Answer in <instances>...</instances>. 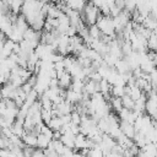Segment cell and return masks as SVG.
Returning <instances> with one entry per match:
<instances>
[{"instance_id": "1", "label": "cell", "mask_w": 157, "mask_h": 157, "mask_svg": "<svg viewBox=\"0 0 157 157\" xmlns=\"http://www.w3.org/2000/svg\"><path fill=\"white\" fill-rule=\"evenodd\" d=\"M96 25L98 26V28L101 29V32L103 34L110 36V37H117L115 33V27H114V22H113V17L112 16H104V15H99L97 18Z\"/></svg>"}, {"instance_id": "5", "label": "cell", "mask_w": 157, "mask_h": 157, "mask_svg": "<svg viewBox=\"0 0 157 157\" xmlns=\"http://www.w3.org/2000/svg\"><path fill=\"white\" fill-rule=\"evenodd\" d=\"M22 140H23V142H25L26 146L37 147V135H34L33 132H26L22 136Z\"/></svg>"}, {"instance_id": "14", "label": "cell", "mask_w": 157, "mask_h": 157, "mask_svg": "<svg viewBox=\"0 0 157 157\" xmlns=\"http://www.w3.org/2000/svg\"><path fill=\"white\" fill-rule=\"evenodd\" d=\"M112 94L117 97H121L125 94V86H119V85H113L112 86Z\"/></svg>"}, {"instance_id": "3", "label": "cell", "mask_w": 157, "mask_h": 157, "mask_svg": "<svg viewBox=\"0 0 157 157\" xmlns=\"http://www.w3.org/2000/svg\"><path fill=\"white\" fill-rule=\"evenodd\" d=\"M58 81H59V86H60L61 88L67 90V88L71 86V83H72V76H71L70 72H67V71L65 70V71L58 77Z\"/></svg>"}, {"instance_id": "12", "label": "cell", "mask_w": 157, "mask_h": 157, "mask_svg": "<svg viewBox=\"0 0 157 157\" xmlns=\"http://www.w3.org/2000/svg\"><path fill=\"white\" fill-rule=\"evenodd\" d=\"M147 49L157 52V36L152 32V34L147 38Z\"/></svg>"}, {"instance_id": "4", "label": "cell", "mask_w": 157, "mask_h": 157, "mask_svg": "<svg viewBox=\"0 0 157 157\" xmlns=\"http://www.w3.org/2000/svg\"><path fill=\"white\" fill-rule=\"evenodd\" d=\"M65 99L69 101L72 104H76V103H78L82 99V92H77V91H75V90H72V88L69 87L66 90V97H65Z\"/></svg>"}, {"instance_id": "11", "label": "cell", "mask_w": 157, "mask_h": 157, "mask_svg": "<svg viewBox=\"0 0 157 157\" xmlns=\"http://www.w3.org/2000/svg\"><path fill=\"white\" fill-rule=\"evenodd\" d=\"M110 105L112 108L118 113L120 109H123V102H121V97H117V96H113L110 98Z\"/></svg>"}, {"instance_id": "10", "label": "cell", "mask_w": 157, "mask_h": 157, "mask_svg": "<svg viewBox=\"0 0 157 157\" xmlns=\"http://www.w3.org/2000/svg\"><path fill=\"white\" fill-rule=\"evenodd\" d=\"M121 102H123V107L124 108H128V109H134L135 107V99H132L129 94H124L121 96Z\"/></svg>"}, {"instance_id": "2", "label": "cell", "mask_w": 157, "mask_h": 157, "mask_svg": "<svg viewBox=\"0 0 157 157\" xmlns=\"http://www.w3.org/2000/svg\"><path fill=\"white\" fill-rule=\"evenodd\" d=\"M119 126H120V130L123 131L124 135L134 139V136L136 134V129H135L132 123H129L128 120H119Z\"/></svg>"}, {"instance_id": "8", "label": "cell", "mask_w": 157, "mask_h": 157, "mask_svg": "<svg viewBox=\"0 0 157 157\" xmlns=\"http://www.w3.org/2000/svg\"><path fill=\"white\" fill-rule=\"evenodd\" d=\"M102 34H103V33L101 32V29L98 28V26H97L96 23L88 26V36H90L92 39H101Z\"/></svg>"}, {"instance_id": "7", "label": "cell", "mask_w": 157, "mask_h": 157, "mask_svg": "<svg viewBox=\"0 0 157 157\" xmlns=\"http://www.w3.org/2000/svg\"><path fill=\"white\" fill-rule=\"evenodd\" d=\"M50 141H52V139H49L48 136H45L42 132L37 135V147H40V148L44 150V148H47L49 146Z\"/></svg>"}, {"instance_id": "13", "label": "cell", "mask_w": 157, "mask_h": 157, "mask_svg": "<svg viewBox=\"0 0 157 157\" xmlns=\"http://www.w3.org/2000/svg\"><path fill=\"white\" fill-rule=\"evenodd\" d=\"M40 115H42V120L48 125V123L50 121V119L53 118V112H52V108L50 109H47V108H42L40 110Z\"/></svg>"}, {"instance_id": "9", "label": "cell", "mask_w": 157, "mask_h": 157, "mask_svg": "<svg viewBox=\"0 0 157 157\" xmlns=\"http://www.w3.org/2000/svg\"><path fill=\"white\" fill-rule=\"evenodd\" d=\"M142 25H144L146 28H148V29H151V31H155V29L157 28V18H155V17L151 16V15H148V16L145 17V21H144Z\"/></svg>"}, {"instance_id": "6", "label": "cell", "mask_w": 157, "mask_h": 157, "mask_svg": "<svg viewBox=\"0 0 157 157\" xmlns=\"http://www.w3.org/2000/svg\"><path fill=\"white\" fill-rule=\"evenodd\" d=\"M63 125H64V123H63V119H61L60 115L53 117V118L50 119V121L48 123V126H49L50 129H53L54 131H55V130H60Z\"/></svg>"}]
</instances>
